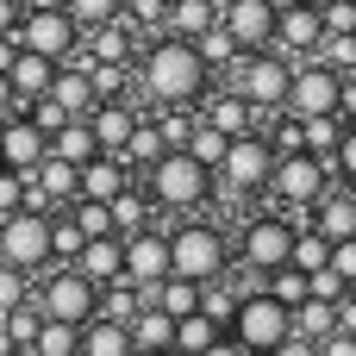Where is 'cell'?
<instances>
[{"label": "cell", "instance_id": "1", "mask_svg": "<svg viewBox=\"0 0 356 356\" xmlns=\"http://www.w3.org/2000/svg\"><path fill=\"white\" fill-rule=\"evenodd\" d=\"M200 88H207V63H200L194 44H181V38L150 44V56H144V94L163 113H181L188 100H200Z\"/></svg>", "mask_w": 356, "mask_h": 356}, {"label": "cell", "instance_id": "2", "mask_svg": "<svg viewBox=\"0 0 356 356\" xmlns=\"http://www.w3.org/2000/svg\"><path fill=\"white\" fill-rule=\"evenodd\" d=\"M225 263H232V250H225L219 225H181V232H169V275L207 288V282H225Z\"/></svg>", "mask_w": 356, "mask_h": 356}, {"label": "cell", "instance_id": "3", "mask_svg": "<svg viewBox=\"0 0 356 356\" xmlns=\"http://www.w3.org/2000/svg\"><path fill=\"white\" fill-rule=\"evenodd\" d=\"M225 338H232L244 356H269L275 344H288V307H275V300L257 288V294H244V300L232 307Z\"/></svg>", "mask_w": 356, "mask_h": 356}, {"label": "cell", "instance_id": "4", "mask_svg": "<svg viewBox=\"0 0 356 356\" xmlns=\"http://www.w3.org/2000/svg\"><path fill=\"white\" fill-rule=\"evenodd\" d=\"M269 194H275L282 207H294V213H313V207L332 194V163H319V156H307V150L275 156V169H269Z\"/></svg>", "mask_w": 356, "mask_h": 356}, {"label": "cell", "instance_id": "5", "mask_svg": "<svg viewBox=\"0 0 356 356\" xmlns=\"http://www.w3.org/2000/svg\"><path fill=\"white\" fill-rule=\"evenodd\" d=\"M338 106H344V81L325 69V63H300V69H288V119H338Z\"/></svg>", "mask_w": 356, "mask_h": 356}, {"label": "cell", "instance_id": "6", "mask_svg": "<svg viewBox=\"0 0 356 356\" xmlns=\"http://www.w3.org/2000/svg\"><path fill=\"white\" fill-rule=\"evenodd\" d=\"M38 319H50V325H88V319H100V288L94 282H81L75 269H56L50 282H44V294H38Z\"/></svg>", "mask_w": 356, "mask_h": 356}, {"label": "cell", "instance_id": "7", "mask_svg": "<svg viewBox=\"0 0 356 356\" xmlns=\"http://www.w3.org/2000/svg\"><path fill=\"white\" fill-rule=\"evenodd\" d=\"M75 25L63 19V6H25L19 13V31H13V44L19 50H31V56H44V63H69L75 56Z\"/></svg>", "mask_w": 356, "mask_h": 356}, {"label": "cell", "instance_id": "8", "mask_svg": "<svg viewBox=\"0 0 356 356\" xmlns=\"http://www.w3.org/2000/svg\"><path fill=\"white\" fill-rule=\"evenodd\" d=\"M207 194H213V175H207L188 150H169V156L150 169V200H163V207H181V213H188V207H200Z\"/></svg>", "mask_w": 356, "mask_h": 356}, {"label": "cell", "instance_id": "9", "mask_svg": "<svg viewBox=\"0 0 356 356\" xmlns=\"http://www.w3.org/2000/svg\"><path fill=\"white\" fill-rule=\"evenodd\" d=\"M294 219H282V213H257L250 225H244V269L250 275H275V269H288V250H294Z\"/></svg>", "mask_w": 356, "mask_h": 356}, {"label": "cell", "instance_id": "10", "mask_svg": "<svg viewBox=\"0 0 356 356\" xmlns=\"http://www.w3.org/2000/svg\"><path fill=\"white\" fill-rule=\"evenodd\" d=\"M44 263H50V219H38V213L0 219V269L31 275V269H44Z\"/></svg>", "mask_w": 356, "mask_h": 356}, {"label": "cell", "instance_id": "11", "mask_svg": "<svg viewBox=\"0 0 356 356\" xmlns=\"http://www.w3.org/2000/svg\"><path fill=\"white\" fill-rule=\"evenodd\" d=\"M219 31L238 44V56H269L275 50V13L263 0H225L219 6Z\"/></svg>", "mask_w": 356, "mask_h": 356}, {"label": "cell", "instance_id": "12", "mask_svg": "<svg viewBox=\"0 0 356 356\" xmlns=\"http://www.w3.org/2000/svg\"><path fill=\"white\" fill-rule=\"evenodd\" d=\"M269 169H275V150H269L257 131H244V138H232V144H225L219 175H225V188H232V194H257V188H269Z\"/></svg>", "mask_w": 356, "mask_h": 356}, {"label": "cell", "instance_id": "13", "mask_svg": "<svg viewBox=\"0 0 356 356\" xmlns=\"http://www.w3.org/2000/svg\"><path fill=\"white\" fill-rule=\"evenodd\" d=\"M119 257H125V288L150 294L156 282H169V232H131L119 238Z\"/></svg>", "mask_w": 356, "mask_h": 356}, {"label": "cell", "instance_id": "14", "mask_svg": "<svg viewBox=\"0 0 356 356\" xmlns=\"http://www.w3.org/2000/svg\"><path fill=\"white\" fill-rule=\"evenodd\" d=\"M238 94H244L250 113H263V106H288V63H282V56H244V69H238Z\"/></svg>", "mask_w": 356, "mask_h": 356}, {"label": "cell", "instance_id": "15", "mask_svg": "<svg viewBox=\"0 0 356 356\" xmlns=\"http://www.w3.org/2000/svg\"><path fill=\"white\" fill-rule=\"evenodd\" d=\"M44 156H50V138H44V131H31L25 119H6V125H0V169L31 175Z\"/></svg>", "mask_w": 356, "mask_h": 356}, {"label": "cell", "instance_id": "16", "mask_svg": "<svg viewBox=\"0 0 356 356\" xmlns=\"http://www.w3.org/2000/svg\"><path fill=\"white\" fill-rule=\"evenodd\" d=\"M319 44H325L319 6H288V13H275V50H294V56H319Z\"/></svg>", "mask_w": 356, "mask_h": 356}, {"label": "cell", "instance_id": "17", "mask_svg": "<svg viewBox=\"0 0 356 356\" xmlns=\"http://www.w3.org/2000/svg\"><path fill=\"white\" fill-rule=\"evenodd\" d=\"M125 188H131V175H125L119 156H94V163L75 175V200H94V207H113Z\"/></svg>", "mask_w": 356, "mask_h": 356}, {"label": "cell", "instance_id": "18", "mask_svg": "<svg viewBox=\"0 0 356 356\" xmlns=\"http://www.w3.org/2000/svg\"><path fill=\"white\" fill-rule=\"evenodd\" d=\"M81 282H94V288H119L125 282V257H119V238H88L81 244V257L69 263Z\"/></svg>", "mask_w": 356, "mask_h": 356}, {"label": "cell", "instance_id": "19", "mask_svg": "<svg viewBox=\"0 0 356 356\" xmlns=\"http://www.w3.org/2000/svg\"><path fill=\"white\" fill-rule=\"evenodd\" d=\"M50 81H56V63L31 56V50H19V56L6 63V88H13V100H19V106L44 100V94H50Z\"/></svg>", "mask_w": 356, "mask_h": 356}, {"label": "cell", "instance_id": "20", "mask_svg": "<svg viewBox=\"0 0 356 356\" xmlns=\"http://www.w3.org/2000/svg\"><path fill=\"white\" fill-rule=\"evenodd\" d=\"M307 232H319L325 244H350L356 238V194H325L313 207V225Z\"/></svg>", "mask_w": 356, "mask_h": 356}, {"label": "cell", "instance_id": "21", "mask_svg": "<svg viewBox=\"0 0 356 356\" xmlns=\"http://www.w3.org/2000/svg\"><path fill=\"white\" fill-rule=\"evenodd\" d=\"M131 113L119 106V100H106V106H94L88 113V131H94V144H100V156H125V138H131Z\"/></svg>", "mask_w": 356, "mask_h": 356}, {"label": "cell", "instance_id": "22", "mask_svg": "<svg viewBox=\"0 0 356 356\" xmlns=\"http://www.w3.org/2000/svg\"><path fill=\"white\" fill-rule=\"evenodd\" d=\"M50 156H56L63 169H75V175H81V169H88V163L100 156V144H94V131H88V119H69V125H63V131L50 138Z\"/></svg>", "mask_w": 356, "mask_h": 356}, {"label": "cell", "instance_id": "23", "mask_svg": "<svg viewBox=\"0 0 356 356\" xmlns=\"http://www.w3.org/2000/svg\"><path fill=\"white\" fill-rule=\"evenodd\" d=\"M200 125H213L219 138H244V131H257V113L244 106V94H213V106H207Z\"/></svg>", "mask_w": 356, "mask_h": 356}, {"label": "cell", "instance_id": "24", "mask_svg": "<svg viewBox=\"0 0 356 356\" xmlns=\"http://www.w3.org/2000/svg\"><path fill=\"white\" fill-rule=\"evenodd\" d=\"M213 25H219V6H213V0H169V38L194 44V38L213 31Z\"/></svg>", "mask_w": 356, "mask_h": 356}, {"label": "cell", "instance_id": "25", "mask_svg": "<svg viewBox=\"0 0 356 356\" xmlns=\"http://www.w3.org/2000/svg\"><path fill=\"white\" fill-rule=\"evenodd\" d=\"M50 100H56L69 119H88V113H94V88H88V69H56V81H50Z\"/></svg>", "mask_w": 356, "mask_h": 356}, {"label": "cell", "instance_id": "26", "mask_svg": "<svg viewBox=\"0 0 356 356\" xmlns=\"http://www.w3.org/2000/svg\"><path fill=\"white\" fill-rule=\"evenodd\" d=\"M81 356H131V338H125V325L119 319H88L81 325Z\"/></svg>", "mask_w": 356, "mask_h": 356}, {"label": "cell", "instance_id": "27", "mask_svg": "<svg viewBox=\"0 0 356 356\" xmlns=\"http://www.w3.org/2000/svg\"><path fill=\"white\" fill-rule=\"evenodd\" d=\"M113 238H131V232H150V194H138V188H125L113 207Z\"/></svg>", "mask_w": 356, "mask_h": 356}, {"label": "cell", "instance_id": "28", "mask_svg": "<svg viewBox=\"0 0 356 356\" xmlns=\"http://www.w3.org/2000/svg\"><path fill=\"white\" fill-rule=\"evenodd\" d=\"M219 338H225V332H219L207 313H194V319H181V325H175V344H169V350H175V356H207Z\"/></svg>", "mask_w": 356, "mask_h": 356}, {"label": "cell", "instance_id": "29", "mask_svg": "<svg viewBox=\"0 0 356 356\" xmlns=\"http://www.w3.org/2000/svg\"><path fill=\"white\" fill-rule=\"evenodd\" d=\"M125 56H131V25H125V13H119L113 25L94 31V56H88V63H113V69H125Z\"/></svg>", "mask_w": 356, "mask_h": 356}, {"label": "cell", "instance_id": "30", "mask_svg": "<svg viewBox=\"0 0 356 356\" xmlns=\"http://www.w3.org/2000/svg\"><path fill=\"white\" fill-rule=\"evenodd\" d=\"M163 156H169V150H163V131H156L150 119H138V125H131V138H125V156H119V163H125V169H131V163L156 169Z\"/></svg>", "mask_w": 356, "mask_h": 356}, {"label": "cell", "instance_id": "31", "mask_svg": "<svg viewBox=\"0 0 356 356\" xmlns=\"http://www.w3.org/2000/svg\"><path fill=\"white\" fill-rule=\"evenodd\" d=\"M325 263H332V244L300 225V232H294V250H288V269H294V275H319Z\"/></svg>", "mask_w": 356, "mask_h": 356}, {"label": "cell", "instance_id": "32", "mask_svg": "<svg viewBox=\"0 0 356 356\" xmlns=\"http://www.w3.org/2000/svg\"><path fill=\"white\" fill-rule=\"evenodd\" d=\"M338 138H344V119H307V125H300V150L319 156V163L338 156Z\"/></svg>", "mask_w": 356, "mask_h": 356}, {"label": "cell", "instance_id": "33", "mask_svg": "<svg viewBox=\"0 0 356 356\" xmlns=\"http://www.w3.org/2000/svg\"><path fill=\"white\" fill-rule=\"evenodd\" d=\"M119 13H125V0H63V19H69L75 31H81V25L100 31V25H113Z\"/></svg>", "mask_w": 356, "mask_h": 356}, {"label": "cell", "instance_id": "34", "mask_svg": "<svg viewBox=\"0 0 356 356\" xmlns=\"http://www.w3.org/2000/svg\"><path fill=\"white\" fill-rule=\"evenodd\" d=\"M225 144H232V138H219L213 125H200V119H194V131H188V156H194L207 175H219V163H225Z\"/></svg>", "mask_w": 356, "mask_h": 356}, {"label": "cell", "instance_id": "35", "mask_svg": "<svg viewBox=\"0 0 356 356\" xmlns=\"http://www.w3.org/2000/svg\"><path fill=\"white\" fill-rule=\"evenodd\" d=\"M31 350H38V356H81V332H75V325H50V319H44V325H38V338H31Z\"/></svg>", "mask_w": 356, "mask_h": 356}, {"label": "cell", "instance_id": "36", "mask_svg": "<svg viewBox=\"0 0 356 356\" xmlns=\"http://www.w3.org/2000/svg\"><path fill=\"white\" fill-rule=\"evenodd\" d=\"M81 238H113V213L106 207H94V200H69V213H63Z\"/></svg>", "mask_w": 356, "mask_h": 356}, {"label": "cell", "instance_id": "37", "mask_svg": "<svg viewBox=\"0 0 356 356\" xmlns=\"http://www.w3.org/2000/svg\"><path fill=\"white\" fill-rule=\"evenodd\" d=\"M319 25H325V38H356V0H325Z\"/></svg>", "mask_w": 356, "mask_h": 356}, {"label": "cell", "instance_id": "38", "mask_svg": "<svg viewBox=\"0 0 356 356\" xmlns=\"http://www.w3.org/2000/svg\"><path fill=\"white\" fill-rule=\"evenodd\" d=\"M194 50H200V63H207V69H213V63H238V44H232L219 25H213V31H200V38H194Z\"/></svg>", "mask_w": 356, "mask_h": 356}, {"label": "cell", "instance_id": "39", "mask_svg": "<svg viewBox=\"0 0 356 356\" xmlns=\"http://www.w3.org/2000/svg\"><path fill=\"white\" fill-rule=\"evenodd\" d=\"M125 25L163 31V25H169V0H125Z\"/></svg>", "mask_w": 356, "mask_h": 356}, {"label": "cell", "instance_id": "40", "mask_svg": "<svg viewBox=\"0 0 356 356\" xmlns=\"http://www.w3.org/2000/svg\"><path fill=\"white\" fill-rule=\"evenodd\" d=\"M150 125L163 131V150H188V131H194V119H188V113H156Z\"/></svg>", "mask_w": 356, "mask_h": 356}, {"label": "cell", "instance_id": "41", "mask_svg": "<svg viewBox=\"0 0 356 356\" xmlns=\"http://www.w3.org/2000/svg\"><path fill=\"white\" fill-rule=\"evenodd\" d=\"M0 325H6V338H13V350H19V344H31V338H38V325H44V319H38V307H19V313H6Z\"/></svg>", "mask_w": 356, "mask_h": 356}, {"label": "cell", "instance_id": "42", "mask_svg": "<svg viewBox=\"0 0 356 356\" xmlns=\"http://www.w3.org/2000/svg\"><path fill=\"white\" fill-rule=\"evenodd\" d=\"M25 188H31V175H13V169H0V219H13V213L25 207Z\"/></svg>", "mask_w": 356, "mask_h": 356}, {"label": "cell", "instance_id": "43", "mask_svg": "<svg viewBox=\"0 0 356 356\" xmlns=\"http://www.w3.org/2000/svg\"><path fill=\"white\" fill-rule=\"evenodd\" d=\"M25 294H31V288H25V275H19V269H0V319H6V313H19V307H25Z\"/></svg>", "mask_w": 356, "mask_h": 356}, {"label": "cell", "instance_id": "44", "mask_svg": "<svg viewBox=\"0 0 356 356\" xmlns=\"http://www.w3.org/2000/svg\"><path fill=\"white\" fill-rule=\"evenodd\" d=\"M332 169L350 181V194H356V125H344V138H338V156H332Z\"/></svg>", "mask_w": 356, "mask_h": 356}, {"label": "cell", "instance_id": "45", "mask_svg": "<svg viewBox=\"0 0 356 356\" xmlns=\"http://www.w3.org/2000/svg\"><path fill=\"white\" fill-rule=\"evenodd\" d=\"M325 269L350 288V282H356V238H350V244H332V263H325Z\"/></svg>", "mask_w": 356, "mask_h": 356}, {"label": "cell", "instance_id": "46", "mask_svg": "<svg viewBox=\"0 0 356 356\" xmlns=\"http://www.w3.org/2000/svg\"><path fill=\"white\" fill-rule=\"evenodd\" d=\"M319 356H356V338H344V332H332V338L319 344Z\"/></svg>", "mask_w": 356, "mask_h": 356}, {"label": "cell", "instance_id": "47", "mask_svg": "<svg viewBox=\"0 0 356 356\" xmlns=\"http://www.w3.org/2000/svg\"><path fill=\"white\" fill-rule=\"evenodd\" d=\"M19 113H25V106L13 100V88H6V75H0V125H6V119H19Z\"/></svg>", "mask_w": 356, "mask_h": 356}, {"label": "cell", "instance_id": "48", "mask_svg": "<svg viewBox=\"0 0 356 356\" xmlns=\"http://www.w3.org/2000/svg\"><path fill=\"white\" fill-rule=\"evenodd\" d=\"M13 56H19V44H13V38H0V75H6V63H13Z\"/></svg>", "mask_w": 356, "mask_h": 356}, {"label": "cell", "instance_id": "49", "mask_svg": "<svg viewBox=\"0 0 356 356\" xmlns=\"http://www.w3.org/2000/svg\"><path fill=\"white\" fill-rule=\"evenodd\" d=\"M207 356H244V350H238L232 338H219V344H213V350H207Z\"/></svg>", "mask_w": 356, "mask_h": 356}, {"label": "cell", "instance_id": "50", "mask_svg": "<svg viewBox=\"0 0 356 356\" xmlns=\"http://www.w3.org/2000/svg\"><path fill=\"white\" fill-rule=\"evenodd\" d=\"M263 6H269V13H288V6H300V0H263Z\"/></svg>", "mask_w": 356, "mask_h": 356}, {"label": "cell", "instance_id": "51", "mask_svg": "<svg viewBox=\"0 0 356 356\" xmlns=\"http://www.w3.org/2000/svg\"><path fill=\"white\" fill-rule=\"evenodd\" d=\"M300 6H325V0H300Z\"/></svg>", "mask_w": 356, "mask_h": 356}, {"label": "cell", "instance_id": "52", "mask_svg": "<svg viewBox=\"0 0 356 356\" xmlns=\"http://www.w3.org/2000/svg\"><path fill=\"white\" fill-rule=\"evenodd\" d=\"M150 356H175V350H150Z\"/></svg>", "mask_w": 356, "mask_h": 356}, {"label": "cell", "instance_id": "53", "mask_svg": "<svg viewBox=\"0 0 356 356\" xmlns=\"http://www.w3.org/2000/svg\"><path fill=\"white\" fill-rule=\"evenodd\" d=\"M350 300H356V282H350Z\"/></svg>", "mask_w": 356, "mask_h": 356}]
</instances>
